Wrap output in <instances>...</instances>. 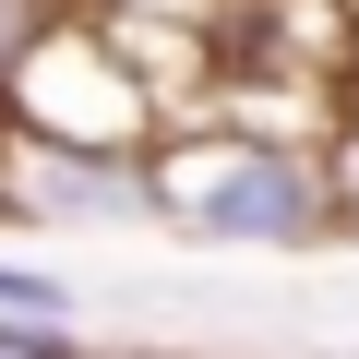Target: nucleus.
<instances>
[{
    "mask_svg": "<svg viewBox=\"0 0 359 359\" xmlns=\"http://www.w3.org/2000/svg\"><path fill=\"white\" fill-rule=\"evenodd\" d=\"M144 180H156V228L204 240V252H311V240H335L323 144H299V132L180 108V120H156Z\"/></svg>",
    "mask_w": 359,
    "mask_h": 359,
    "instance_id": "nucleus-1",
    "label": "nucleus"
},
{
    "mask_svg": "<svg viewBox=\"0 0 359 359\" xmlns=\"http://www.w3.org/2000/svg\"><path fill=\"white\" fill-rule=\"evenodd\" d=\"M156 120H168V96L120 60V36L84 13H72L13 60V84H0V132H36V144H156Z\"/></svg>",
    "mask_w": 359,
    "mask_h": 359,
    "instance_id": "nucleus-2",
    "label": "nucleus"
},
{
    "mask_svg": "<svg viewBox=\"0 0 359 359\" xmlns=\"http://www.w3.org/2000/svg\"><path fill=\"white\" fill-rule=\"evenodd\" d=\"M0 216L13 228H156V180L144 144H36L0 132Z\"/></svg>",
    "mask_w": 359,
    "mask_h": 359,
    "instance_id": "nucleus-3",
    "label": "nucleus"
},
{
    "mask_svg": "<svg viewBox=\"0 0 359 359\" xmlns=\"http://www.w3.org/2000/svg\"><path fill=\"white\" fill-rule=\"evenodd\" d=\"M0 359H144V347H96L72 311H0Z\"/></svg>",
    "mask_w": 359,
    "mask_h": 359,
    "instance_id": "nucleus-4",
    "label": "nucleus"
},
{
    "mask_svg": "<svg viewBox=\"0 0 359 359\" xmlns=\"http://www.w3.org/2000/svg\"><path fill=\"white\" fill-rule=\"evenodd\" d=\"M323 204H335V240H359V84L323 120Z\"/></svg>",
    "mask_w": 359,
    "mask_h": 359,
    "instance_id": "nucleus-5",
    "label": "nucleus"
},
{
    "mask_svg": "<svg viewBox=\"0 0 359 359\" xmlns=\"http://www.w3.org/2000/svg\"><path fill=\"white\" fill-rule=\"evenodd\" d=\"M0 311H84V287L36 252H0Z\"/></svg>",
    "mask_w": 359,
    "mask_h": 359,
    "instance_id": "nucleus-6",
    "label": "nucleus"
},
{
    "mask_svg": "<svg viewBox=\"0 0 359 359\" xmlns=\"http://www.w3.org/2000/svg\"><path fill=\"white\" fill-rule=\"evenodd\" d=\"M60 13H72V0H0V84H13V60H25Z\"/></svg>",
    "mask_w": 359,
    "mask_h": 359,
    "instance_id": "nucleus-7",
    "label": "nucleus"
}]
</instances>
